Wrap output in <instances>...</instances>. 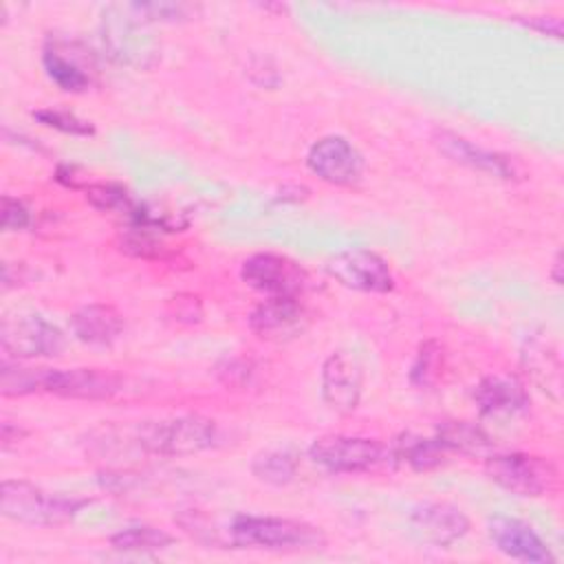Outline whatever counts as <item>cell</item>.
Masks as SVG:
<instances>
[{
    "instance_id": "6da1fadb",
    "label": "cell",
    "mask_w": 564,
    "mask_h": 564,
    "mask_svg": "<svg viewBox=\"0 0 564 564\" xmlns=\"http://www.w3.org/2000/svg\"><path fill=\"white\" fill-rule=\"evenodd\" d=\"M326 535L302 520L238 513L220 533V549H264L284 553L322 551Z\"/></svg>"
},
{
    "instance_id": "7a4b0ae2",
    "label": "cell",
    "mask_w": 564,
    "mask_h": 564,
    "mask_svg": "<svg viewBox=\"0 0 564 564\" xmlns=\"http://www.w3.org/2000/svg\"><path fill=\"white\" fill-rule=\"evenodd\" d=\"M216 423L200 414H185L165 421L137 423L128 427L132 452L154 456H189L216 445Z\"/></svg>"
},
{
    "instance_id": "3957f363",
    "label": "cell",
    "mask_w": 564,
    "mask_h": 564,
    "mask_svg": "<svg viewBox=\"0 0 564 564\" xmlns=\"http://www.w3.org/2000/svg\"><path fill=\"white\" fill-rule=\"evenodd\" d=\"M84 498H68L44 491L26 480H4L0 485V513L13 522L31 527H59L70 522L86 505Z\"/></svg>"
},
{
    "instance_id": "277c9868",
    "label": "cell",
    "mask_w": 564,
    "mask_h": 564,
    "mask_svg": "<svg viewBox=\"0 0 564 564\" xmlns=\"http://www.w3.org/2000/svg\"><path fill=\"white\" fill-rule=\"evenodd\" d=\"M485 471L496 485L516 496L538 498L557 487L555 465L533 454H494L487 458Z\"/></svg>"
},
{
    "instance_id": "5b68a950",
    "label": "cell",
    "mask_w": 564,
    "mask_h": 564,
    "mask_svg": "<svg viewBox=\"0 0 564 564\" xmlns=\"http://www.w3.org/2000/svg\"><path fill=\"white\" fill-rule=\"evenodd\" d=\"M308 456L315 465L333 474H361L381 465L388 456V449L366 436H346V434H326L311 443Z\"/></svg>"
},
{
    "instance_id": "8992f818",
    "label": "cell",
    "mask_w": 564,
    "mask_h": 564,
    "mask_svg": "<svg viewBox=\"0 0 564 564\" xmlns=\"http://www.w3.org/2000/svg\"><path fill=\"white\" fill-rule=\"evenodd\" d=\"M0 346L13 359H42L62 355L64 333L42 315L7 317L0 326Z\"/></svg>"
},
{
    "instance_id": "52a82bcc",
    "label": "cell",
    "mask_w": 564,
    "mask_h": 564,
    "mask_svg": "<svg viewBox=\"0 0 564 564\" xmlns=\"http://www.w3.org/2000/svg\"><path fill=\"white\" fill-rule=\"evenodd\" d=\"M247 286L267 297H300L308 286L306 271L291 258L280 253H253L240 267Z\"/></svg>"
},
{
    "instance_id": "ba28073f",
    "label": "cell",
    "mask_w": 564,
    "mask_h": 564,
    "mask_svg": "<svg viewBox=\"0 0 564 564\" xmlns=\"http://www.w3.org/2000/svg\"><path fill=\"white\" fill-rule=\"evenodd\" d=\"M326 273L346 289L361 293H388L394 289V275L388 262L368 249H350L326 262Z\"/></svg>"
},
{
    "instance_id": "9c48e42d",
    "label": "cell",
    "mask_w": 564,
    "mask_h": 564,
    "mask_svg": "<svg viewBox=\"0 0 564 564\" xmlns=\"http://www.w3.org/2000/svg\"><path fill=\"white\" fill-rule=\"evenodd\" d=\"M306 165L322 181L339 187L357 183L364 172L361 154L350 141L339 134L317 139L306 154Z\"/></svg>"
},
{
    "instance_id": "30bf717a",
    "label": "cell",
    "mask_w": 564,
    "mask_h": 564,
    "mask_svg": "<svg viewBox=\"0 0 564 564\" xmlns=\"http://www.w3.org/2000/svg\"><path fill=\"white\" fill-rule=\"evenodd\" d=\"M123 390V379L110 370L101 368H48L44 392L64 397V399H84V401H104L112 399Z\"/></svg>"
},
{
    "instance_id": "8fae6325",
    "label": "cell",
    "mask_w": 564,
    "mask_h": 564,
    "mask_svg": "<svg viewBox=\"0 0 564 564\" xmlns=\"http://www.w3.org/2000/svg\"><path fill=\"white\" fill-rule=\"evenodd\" d=\"M322 397L339 414H348L361 399V366L348 350H335L322 366Z\"/></svg>"
},
{
    "instance_id": "7c38bea8",
    "label": "cell",
    "mask_w": 564,
    "mask_h": 564,
    "mask_svg": "<svg viewBox=\"0 0 564 564\" xmlns=\"http://www.w3.org/2000/svg\"><path fill=\"white\" fill-rule=\"evenodd\" d=\"M489 540L494 546L511 560L531 562V564H553L555 555L546 546V542L522 520L496 516L487 527Z\"/></svg>"
},
{
    "instance_id": "4fadbf2b",
    "label": "cell",
    "mask_w": 564,
    "mask_h": 564,
    "mask_svg": "<svg viewBox=\"0 0 564 564\" xmlns=\"http://www.w3.org/2000/svg\"><path fill=\"white\" fill-rule=\"evenodd\" d=\"M308 322L300 297H267L249 315L251 330L262 339H291L304 330Z\"/></svg>"
},
{
    "instance_id": "5bb4252c",
    "label": "cell",
    "mask_w": 564,
    "mask_h": 564,
    "mask_svg": "<svg viewBox=\"0 0 564 564\" xmlns=\"http://www.w3.org/2000/svg\"><path fill=\"white\" fill-rule=\"evenodd\" d=\"M410 524L414 533L434 546H449L460 540L467 529V516L449 502H423L412 509Z\"/></svg>"
},
{
    "instance_id": "9a60e30c",
    "label": "cell",
    "mask_w": 564,
    "mask_h": 564,
    "mask_svg": "<svg viewBox=\"0 0 564 564\" xmlns=\"http://www.w3.org/2000/svg\"><path fill=\"white\" fill-rule=\"evenodd\" d=\"M474 401L482 416H513L529 408L524 386L509 375L485 377L474 390Z\"/></svg>"
},
{
    "instance_id": "2e32d148",
    "label": "cell",
    "mask_w": 564,
    "mask_h": 564,
    "mask_svg": "<svg viewBox=\"0 0 564 564\" xmlns=\"http://www.w3.org/2000/svg\"><path fill=\"white\" fill-rule=\"evenodd\" d=\"M70 328L88 346H110L123 333V315L110 304H86L70 315Z\"/></svg>"
},
{
    "instance_id": "e0dca14e",
    "label": "cell",
    "mask_w": 564,
    "mask_h": 564,
    "mask_svg": "<svg viewBox=\"0 0 564 564\" xmlns=\"http://www.w3.org/2000/svg\"><path fill=\"white\" fill-rule=\"evenodd\" d=\"M434 143L438 145V150L445 156H449L456 163L469 165L474 170H480V172H487V174H494V176H500V178H513L516 176L513 163L507 156H502L498 152H491V150H485L480 145H474L471 141H467L458 134L436 132Z\"/></svg>"
},
{
    "instance_id": "ac0fdd59",
    "label": "cell",
    "mask_w": 564,
    "mask_h": 564,
    "mask_svg": "<svg viewBox=\"0 0 564 564\" xmlns=\"http://www.w3.org/2000/svg\"><path fill=\"white\" fill-rule=\"evenodd\" d=\"M42 64L51 82H55L66 93H84L90 86V75L84 70V66L66 57L64 51L55 44H46L42 53Z\"/></svg>"
},
{
    "instance_id": "d6986e66",
    "label": "cell",
    "mask_w": 564,
    "mask_h": 564,
    "mask_svg": "<svg viewBox=\"0 0 564 564\" xmlns=\"http://www.w3.org/2000/svg\"><path fill=\"white\" fill-rule=\"evenodd\" d=\"M436 438L445 449L463 454H482L491 447V438L482 427L469 421H443L436 427Z\"/></svg>"
},
{
    "instance_id": "ffe728a7",
    "label": "cell",
    "mask_w": 564,
    "mask_h": 564,
    "mask_svg": "<svg viewBox=\"0 0 564 564\" xmlns=\"http://www.w3.org/2000/svg\"><path fill=\"white\" fill-rule=\"evenodd\" d=\"M108 542L115 551H123V553H156L172 546L174 538L163 529H156L150 524H137V527H126L112 533Z\"/></svg>"
},
{
    "instance_id": "44dd1931",
    "label": "cell",
    "mask_w": 564,
    "mask_h": 564,
    "mask_svg": "<svg viewBox=\"0 0 564 564\" xmlns=\"http://www.w3.org/2000/svg\"><path fill=\"white\" fill-rule=\"evenodd\" d=\"M445 447L438 443V438H423L414 434H403L401 441H397L394 458H401L408 463L414 471H430L438 467L445 458Z\"/></svg>"
},
{
    "instance_id": "7402d4cb",
    "label": "cell",
    "mask_w": 564,
    "mask_h": 564,
    "mask_svg": "<svg viewBox=\"0 0 564 564\" xmlns=\"http://www.w3.org/2000/svg\"><path fill=\"white\" fill-rule=\"evenodd\" d=\"M251 471L260 482L284 487L293 482L297 474V458L289 449H267L253 458Z\"/></svg>"
},
{
    "instance_id": "603a6c76",
    "label": "cell",
    "mask_w": 564,
    "mask_h": 564,
    "mask_svg": "<svg viewBox=\"0 0 564 564\" xmlns=\"http://www.w3.org/2000/svg\"><path fill=\"white\" fill-rule=\"evenodd\" d=\"M48 368H33V366H20L11 364L9 359H2L0 366V392L4 397H22L31 392H44Z\"/></svg>"
},
{
    "instance_id": "cb8c5ba5",
    "label": "cell",
    "mask_w": 564,
    "mask_h": 564,
    "mask_svg": "<svg viewBox=\"0 0 564 564\" xmlns=\"http://www.w3.org/2000/svg\"><path fill=\"white\" fill-rule=\"evenodd\" d=\"M443 368V348L438 346V341L430 339L425 344H421L412 368H410V381L419 388H432L438 379V372Z\"/></svg>"
},
{
    "instance_id": "d4e9b609",
    "label": "cell",
    "mask_w": 564,
    "mask_h": 564,
    "mask_svg": "<svg viewBox=\"0 0 564 564\" xmlns=\"http://www.w3.org/2000/svg\"><path fill=\"white\" fill-rule=\"evenodd\" d=\"M86 200L99 212H130L132 203L119 183H90L84 187Z\"/></svg>"
},
{
    "instance_id": "484cf974",
    "label": "cell",
    "mask_w": 564,
    "mask_h": 564,
    "mask_svg": "<svg viewBox=\"0 0 564 564\" xmlns=\"http://www.w3.org/2000/svg\"><path fill=\"white\" fill-rule=\"evenodd\" d=\"M33 117L46 126V128H55L59 132H66V134H75V137H90L95 134V128L90 121L86 119H79L77 115L68 112V110H59V108H42V110H35Z\"/></svg>"
},
{
    "instance_id": "4316f807",
    "label": "cell",
    "mask_w": 564,
    "mask_h": 564,
    "mask_svg": "<svg viewBox=\"0 0 564 564\" xmlns=\"http://www.w3.org/2000/svg\"><path fill=\"white\" fill-rule=\"evenodd\" d=\"M31 216L22 200L13 196H2V229L4 231H20L29 225Z\"/></svg>"
},
{
    "instance_id": "83f0119b",
    "label": "cell",
    "mask_w": 564,
    "mask_h": 564,
    "mask_svg": "<svg viewBox=\"0 0 564 564\" xmlns=\"http://www.w3.org/2000/svg\"><path fill=\"white\" fill-rule=\"evenodd\" d=\"M132 9L145 13L154 20H178L185 15V4H172V2H150V4H132Z\"/></svg>"
},
{
    "instance_id": "f1b7e54d",
    "label": "cell",
    "mask_w": 564,
    "mask_h": 564,
    "mask_svg": "<svg viewBox=\"0 0 564 564\" xmlns=\"http://www.w3.org/2000/svg\"><path fill=\"white\" fill-rule=\"evenodd\" d=\"M527 24L531 26V29H538V31H542V33H549V35H553V37H560L562 35V22L557 20V18H533V20H527Z\"/></svg>"
},
{
    "instance_id": "f546056e",
    "label": "cell",
    "mask_w": 564,
    "mask_h": 564,
    "mask_svg": "<svg viewBox=\"0 0 564 564\" xmlns=\"http://www.w3.org/2000/svg\"><path fill=\"white\" fill-rule=\"evenodd\" d=\"M22 436H24V430H22V427L13 425L11 421H4V423H2V427H0V441H2V447H4V449H7L11 443H18Z\"/></svg>"
},
{
    "instance_id": "4dcf8cb0",
    "label": "cell",
    "mask_w": 564,
    "mask_h": 564,
    "mask_svg": "<svg viewBox=\"0 0 564 564\" xmlns=\"http://www.w3.org/2000/svg\"><path fill=\"white\" fill-rule=\"evenodd\" d=\"M560 269H562V256L557 253L555 260H553V273H551V278H553L555 284H562V273H560Z\"/></svg>"
}]
</instances>
